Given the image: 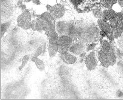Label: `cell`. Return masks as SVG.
<instances>
[{
	"mask_svg": "<svg viewBox=\"0 0 123 100\" xmlns=\"http://www.w3.org/2000/svg\"><path fill=\"white\" fill-rule=\"evenodd\" d=\"M98 34L96 27L93 26H86L77 28V38L82 42H91Z\"/></svg>",
	"mask_w": 123,
	"mask_h": 100,
	"instance_id": "obj_1",
	"label": "cell"
},
{
	"mask_svg": "<svg viewBox=\"0 0 123 100\" xmlns=\"http://www.w3.org/2000/svg\"><path fill=\"white\" fill-rule=\"evenodd\" d=\"M111 47V44L106 41L104 40L101 49L98 53V58L102 65L107 68L110 65L109 52Z\"/></svg>",
	"mask_w": 123,
	"mask_h": 100,
	"instance_id": "obj_2",
	"label": "cell"
},
{
	"mask_svg": "<svg viewBox=\"0 0 123 100\" xmlns=\"http://www.w3.org/2000/svg\"><path fill=\"white\" fill-rule=\"evenodd\" d=\"M31 23V15L28 11H24L17 19V25L24 30L30 29Z\"/></svg>",
	"mask_w": 123,
	"mask_h": 100,
	"instance_id": "obj_3",
	"label": "cell"
},
{
	"mask_svg": "<svg viewBox=\"0 0 123 100\" xmlns=\"http://www.w3.org/2000/svg\"><path fill=\"white\" fill-rule=\"evenodd\" d=\"M73 39L67 35H61L58 40V52L62 54L68 51L72 43Z\"/></svg>",
	"mask_w": 123,
	"mask_h": 100,
	"instance_id": "obj_4",
	"label": "cell"
},
{
	"mask_svg": "<svg viewBox=\"0 0 123 100\" xmlns=\"http://www.w3.org/2000/svg\"><path fill=\"white\" fill-rule=\"evenodd\" d=\"M43 23L44 31L50 28H55V19L49 12H45L39 17Z\"/></svg>",
	"mask_w": 123,
	"mask_h": 100,
	"instance_id": "obj_5",
	"label": "cell"
},
{
	"mask_svg": "<svg viewBox=\"0 0 123 100\" xmlns=\"http://www.w3.org/2000/svg\"><path fill=\"white\" fill-rule=\"evenodd\" d=\"M47 8L55 19H59L62 17L65 12L64 7L61 5H56L54 6H47Z\"/></svg>",
	"mask_w": 123,
	"mask_h": 100,
	"instance_id": "obj_6",
	"label": "cell"
},
{
	"mask_svg": "<svg viewBox=\"0 0 123 100\" xmlns=\"http://www.w3.org/2000/svg\"><path fill=\"white\" fill-rule=\"evenodd\" d=\"M85 64L89 70H94L98 65V60L94 51L91 52L86 58Z\"/></svg>",
	"mask_w": 123,
	"mask_h": 100,
	"instance_id": "obj_7",
	"label": "cell"
},
{
	"mask_svg": "<svg viewBox=\"0 0 123 100\" xmlns=\"http://www.w3.org/2000/svg\"><path fill=\"white\" fill-rule=\"evenodd\" d=\"M85 49V45L82 41H77L72 43L70 47L69 50L75 55H80L83 53Z\"/></svg>",
	"mask_w": 123,
	"mask_h": 100,
	"instance_id": "obj_8",
	"label": "cell"
},
{
	"mask_svg": "<svg viewBox=\"0 0 123 100\" xmlns=\"http://www.w3.org/2000/svg\"><path fill=\"white\" fill-rule=\"evenodd\" d=\"M98 24L100 30L107 35L113 33V29L112 28L109 23L102 18L98 19Z\"/></svg>",
	"mask_w": 123,
	"mask_h": 100,
	"instance_id": "obj_9",
	"label": "cell"
},
{
	"mask_svg": "<svg viewBox=\"0 0 123 100\" xmlns=\"http://www.w3.org/2000/svg\"><path fill=\"white\" fill-rule=\"evenodd\" d=\"M59 57L62 61L67 64H73L77 61V57L68 52L59 54Z\"/></svg>",
	"mask_w": 123,
	"mask_h": 100,
	"instance_id": "obj_10",
	"label": "cell"
},
{
	"mask_svg": "<svg viewBox=\"0 0 123 100\" xmlns=\"http://www.w3.org/2000/svg\"><path fill=\"white\" fill-rule=\"evenodd\" d=\"M46 34L49 39V42H57L59 39L58 34L55 28H50L46 31Z\"/></svg>",
	"mask_w": 123,
	"mask_h": 100,
	"instance_id": "obj_11",
	"label": "cell"
},
{
	"mask_svg": "<svg viewBox=\"0 0 123 100\" xmlns=\"http://www.w3.org/2000/svg\"><path fill=\"white\" fill-rule=\"evenodd\" d=\"M68 22L60 21L55 24V29L60 36L66 35Z\"/></svg>",
	"mask_w": 123,
	"mask_h": 100,
	"instance_id": "obj_12",
	"label": "cell"
},
{
	"mask_svg": "<svg viewBox=\"0 0 123 100\" xmlns=\"http://www.w3.org/2000/svg\"><path fill=\"white\" fill-rule=\"evenodd\" d=\"M31 28L34 31L41 32L44 31L43 23L39 17L32 21Z\"/></svg>",
	"mask_w": 123,
	"mask_h": 100,
	"instance_id": "obj_13",
	"label": "cell"
},
{
	"mask_svg": "<svg viewBox=\"0 0 123 100\" xmlns=\"http://www.w3.org/2000/svg\"><path fill=\"white\" fill-rule=\"evenodd\" d=\"M117 13L112 8L107 9L103 12V17L102 18L106 21H109L113 18L116 17Z\"/></svg>",
	"mask_w": 123,
	"mask_h": 100,
	"instance_id": "obj_14",
	"label": "cell"
},
{
	"mask_svg": "<svg viewBox=\"0 0 123 100\" xmlns=\"http://www.w3.org/2000/svg\"><path fill=\"white\" fill-rule=\"evenodd\" d=\"M48 51L50 57H54L58 51L57 42H49Z\"/></svg>",
	"mask_w": 123,
	"mask_h": 100,
	"instance_id": "obj_15",
	"label": "cell"
},
{
	"mask_svg": "<svg viewBox=\"0 0 123 100\" xmlns=\"http://www.w3.org/2000/svg\"><path fill=\"white\" fill-rule=\"evenodd\" d=\"M31 60L34 63H35V65H36L37 68L40 71H42L45 70V65L44 64V63L43 62V61L42 60L39 59L38 57L34 56L32 57Z\"/></svg>",
	"mask_w": 123,
	"mask_h": 100,
	"instance_id": "obj_16",
	"label": "cell"
},
{
	"mask_svg": "<svg viewBox=\"0 0 123 100\" xmlns=\"http://www.w3.org/2000/svg\"><path fill=\"white\" fill-rule=\"evenodd\" d=\"M100 2L104 7L107 9H111L117 2V0H100Z\"/></svg>",
	"mask_w": 123,
	"mask_h": 100,
	"instance_id": "obj_17",
	"label": "cell"
},
{
	"mask_svg": "<svg viewBox=\"0 0 123 100\" xmlns=\"http://www.w3.org/2000/svg\"><path fill=\"white\" fill-rule=\"evenodd\" d=\"M117 60V57L114 48L111 46L109 52V61L110 65L113 66L115 64Z\"/></svg>",
	"mask_w": 123,
	"mask_h": 100,
	"instance_id": "obj_18",
	"label": "cell"
},
{
	"mask_svg": "<svg viewBox=\"0 0 123 100\" xmlns=\"http://www.w3.org/2000/svg\"><path fill=\"white\" fill-rule=\"evenodd\" d=\"M12 23V21L6 22L4 23H2L1 25V38H3L4 35L7 31V29L9 28Z\"/></svg>",
	"mask_w": 123,
	"mask_h": 100,
	"instance_id": "obj_19",
	"label": "cell"
},
{
	"mask_svg": "<svg viewBox=\"0 0 123 100\" xmlns=\"http://www.w3.org/2000/svg\"><path fill=\"white\" fill-rule=\"evenodd\" d=\"M117 20V27L123 29V13H117L116 15Z\"/></svg>",
	"mask_w": 123,
	"mask_h": 100,
	"instance_id": "obj_20",
	"label": "cell"
},
{
	"mask_svg": "<svg viewBox=\"0 0 123 100\" xmlns=\"http://www.w3.org/2000/svg\"><path fill=\"white\" fill-rule=\"evenodd\" d=\"M29 59V55H26L23 56V57L22 58V60H21V61H22L21 65L19 67V71L22 70V69H23L25 67L26 65L27 64V63Z\"/></svg>",
	"mask_w": 123,
	"mask_h": 100,
	"instance_id": "obj_21",
	"label": "cell"
},
{
	"mask_svg": "<svg viewBox=\"0 0 123 100\" xmlns=\"http://www.w3.org/2000/svg\"><path fill=\"white\" fill-rule=\"evenodd\" d=\"M93 14L95 17L97 18L98 19L102 18L103 17V12L98 9H94L93 11Z\"/></svg>",
	"mask_w": 123,
	"mask_h": 100,
	"instance_id": "obj_22",
	"label": "cell"
},
{
	"mask_svg": "<svg viewBox=\"0 0 123 100\" xmlns=\"http://www.w3.org/2000/svg\"><path fill=\"white\" fill-rule=\"evenodd\" d=\"M109 22L111 27L113 30L115 29L117 27V20L116 17L113 18L109 20Z\"/></svg>",
	"mask_w": 123,
	"mask_h": 100,
	"instance_id": "obj_23",
	"label": "cell"
},
{
	"mask_svg": "<svg viewBox=\"0 0 123 100\" xmlns=\"http://www.w3.org/2000/svg\"><path fill=\"white\" fill-rule=\"evenodd\" d=\"M42 51H43L42 48L41 47H39L37 48L36 51L35 52V54H34V56L38 57L39 56H40V55H41V54H42Z\"/></svg>",
	"mask_w": 123,
	"mask_h": 100,
	"instance_id": "obj_24",
	"label": "cell"
},
{
	"mask_svg": "<svg viewBox=\"0 0 123 100\" xmlns=\"http://www.w3.org/2000/svg\"><path fill=\"white\" fill-rule=\"evenodd\" d=\"M18 6L19 7V8H21L22 11H24L26 10V9L25 5H23V4L22 1H20H20H19L18 2Z\"/></svg>",
	"mask_w": 123,
	"mask_h": 100,
	"instance_id": "obj_25",
	"label": "cell"
},
{
	"mask_svg": "<svg viewBox=\"0 0 123 100\" xmlns=\"http://www.w3.org/2000/svg\"><path fill=\"white\" fill-rule=\"evenodd\" d=\"M94 47V45H93V44H91L89 45V46L87 47V51H90L91 50H92L93 49Z\"/></svg>",
	"mask_w": 123,
	"mask_h": 100,
	"instance_id": "obj_26",
	"label": "cell"
},
{
	"mask_svg": "<svg viewBox=\"0 0 123 100\" xmlns=\"http://www.w3.org/2000/svg\"><path fill=\"white\" fill-rule=\"evenodd\" d=\"M32 2L36 5H40L41 4L40 0H32Z\"/></svg>",
	"mask_w": 123,
	"mask_h": 100,
	"instance_id": "obj_27",
	"label": "cell"
},
{
	"mask_svg": "<svg viewBox=\"0 0 123 100\" xmlns=\"http://www.w3.org/2000/svg\"><path fill=\"white\" fill-rule=\"evenodd\" d=\"M118 2L120 6L123 8V0H119Z\"/></svg>",
	"mask_w": 123,
	"mask_h": 100,
	"instance_id": "obj_28",
	"label": "cell"
},
{
	"mask_svg": "<svg viewBox=\"0 0 123 100\" xmlns=\"http://www.w3.org/2000/svg\"><path fill=\"white\" fill-rule=\"evenodd\" d=\"M24 1L25 2H30L32 1V0H24Z\"/></svg>",
	"mask_w": 123,
	"mask_h": 100,
	"instance_id": "obj_29",
	"label": "cell"
}]
</instances>
